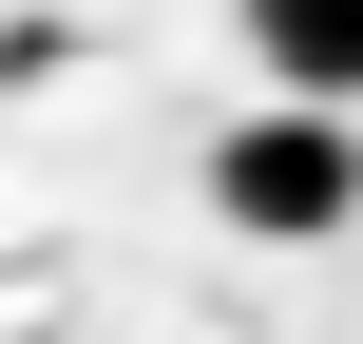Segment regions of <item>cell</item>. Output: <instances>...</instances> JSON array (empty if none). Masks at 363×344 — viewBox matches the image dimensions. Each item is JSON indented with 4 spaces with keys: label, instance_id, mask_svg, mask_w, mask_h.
I'll use <instances>...</instances> for the list:
<instances>
[{
    "label": "cell",
    "instance_id": "6da1fadb",
    "mask_svg": "<svg viewBox=\"0 0 363 344\" xmlns=\"http://www.w3.org/2000/svg\"><path fill=\"white\" fill-rule=\"evenodd\" d=\"M211 211L249 230V249H325L363 211V134L325 115V96H268L249 134H211Z\"/></svg>",
    "mask_w": 363,
    "mask_h": 344
},
{
    "label": "cell",
    "instance_id": "7a4b0ae2",
    "mask_svg": "<svg viewBox=\"0 0 363 344\" xmlns=\"http://www.w3.org/2000/svg\"><path fill=\"white\" fill-rule=\"evenodd\" d=\"M230 19H249V77H268V96L363 115V0H230Z\"/></svg>",
    "mask_w": 363,
    "mask_h": 344
}]
</instances>
